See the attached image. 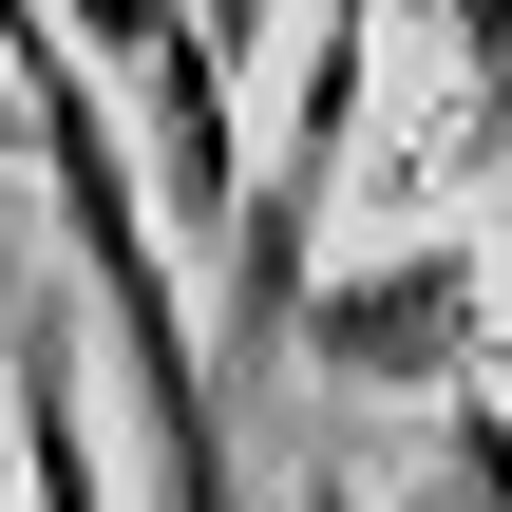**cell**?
<instances>
[{
    "label": "cell",
    "mask_w": 512,
    "mask_h": 512,
    "mask_svg": "<svg viewBox=\"0 0 512 512\" xmlns=\"http://www.w3.org/2000/svg\"><path fill=\"white\" fill-rule=\"evenodd\" d=\"M361 76H380V0H323L304 95H285V171L228 209V323H247V342H285V304L323 285V209H342V171H361Z\"/></svg>",
    "instance_id": "obj_1"
},
{
    "label": "cell",
    "mask_w": 512,
    "mask_h": 512,
    "mask_svg": "<svg viewBox=\"0 0 512 512\" xmlns=\"http://www.w3.org/2000/svg\"><path fill=\"white\" fill-rule=\"evenodd\" d=\"M57 38L133 95L152 190L171 209H228V19H190V0H57Z\"/></svg>",
    "instance_id": "obj_2"
},
{
    "label": "cell",
    "mask_w": 512,
    "mask_h": 512,
    "mask_svg": "<svg viewBox=\"0 0 512 512\" xmlns=\"http://www.w3.org/2000/svg\"><path fill=\"white\" fill-rule=\"evenodd\" d=\"M285 342H304L323 380H456V361H475V247H399V266H361V285H304Z\"/></svg>",
    "instance_id": "obj_3"
},
{
    "label": "cell",
    "mask_w": 512,
    "mask_h": 512,
    "mask_svg": "<svg viewBox=\"0 0 512 512\" xmlns=\"http://www.w3.org/2000/svg\"><path fill=\"white\" fill-rule=\"evenodd\" d=\"M0 418H19V512H114V475H95V399H76V342H57V323L19 342Z\"/></svg>",
    "instance_id": "obj_4"
},
{
    "label": "cell",
    "mask_w": 512,
    "mask_h": 512,
    "mask_svg": "<svg viewBox=\"0 0 512 512\" xmlns=\"http://www.w3.org/2000/svg\"><path fill=\"white\" fill-rule=\"evenodd\" d=\"M437 494H456V512H512V418H456V456H437Z\"/></svg>",
    "instance_id": "obj_5"
},
{
    "label": "cell",
    "mask_w": 512,
    "mask_h": 512,
    "mask_svg": "<svg viewBox=\"0 0 512 512\" xmlns=\"http://www.w3.org/2000/svg\"><path fill=\"white\" fill-rule=\"evenodd\" d=\"M304 512H361V494H304Z\"/></svg>",
    "instance_id": "obj_6"
}]
</instances>
